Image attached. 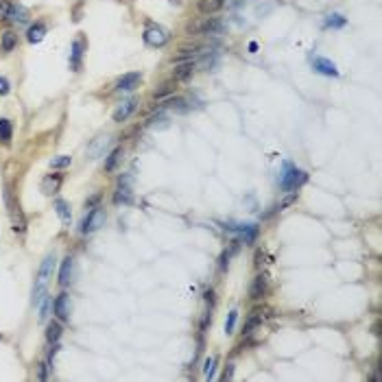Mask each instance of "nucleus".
<instances>
[{
	"instance_id": "23",
	"label": "nucleus",
	"mask_w": 382,
	"mask_h": 382,
	"mask_svg": "<svg viewBox=\"0 0 382 382\" xmlns=\"http://www.w3.org/2000/svg\"><path fill=\"white\" fill-rule=\"evenodd\" d=\"M81 55H83V42L77 39L75 46H72V68L75 70H79V66H81Z\"/></svg>"
},
{
	"instance_id": "19",
	"label": "nucleus",
	"mask_w": 382,
	"mask_h": 382,
	"mask_svg": "<svg viewBox=\"0 0 382 382\" xmlns=\"http://www.w3.org/2000/svg\"><path fill=\"white\" fill-rule=\"evenodd\" d=\"M55 212H57V216L61 219L63 223H70V219H72V214H70V206L66 203L63 199H57L55 201Z\"/></svg>"
},
{
	"instance_id": "28",
	"label": "nucleus",
	"mask_w": 382,
	"mask_h": 382,
	"mask_svg": "<svg viewBox=\"0 0 382 382\" xmlns=\"http://www.w3.org/2000/svg\"><path fill=\"white\" fill-rule=\"evenodd\" d=\"M236 319H238V312L232 310V312H229V317H227V321H225V332H227V334H232V332H234Z\"/></svg>"
},
{
	"instance_id": "30",
	"label": "nucleus",
	"mask_w": 382,
	"mask_h": 382,
	"mask_svg": "<svg viewBox=\"0 0 382 382\" xmlns=\"http://www.w3.org/2000/svg\"><path fill=\"white\" fill-rule=\"evenodd\" d=\"M343 24H345V18L343 16H337V13L326 20V26H343Z\"/></svg>"
},
{
	"instance_id": "31",
	"label": "nucleus",
	"mask_w": 382,
	"mask_h": 382,
	"mask_svg": "<svg viewBox=\"0 0 382 382\" xmlns=\"http://www.w3.org/2000/svg\"><path fill=\"white\" fill-rule=\"evenodd\" d=\"M170 92H173V83H164V85H160V90H155V96L162 98V96L170 94Z\"/></svg>"
},
{
	"instance_id": "8",
	"label": "nucleus",
	"mask_w": 382,
	"mask_h": 382,
	"mask_svg": "<svg viewBox=\"0 0 382 382\" xmlns=\"http://www.w3.org/2000/svg\"><path fill=\"white\" fill-rule=\"evenodd\" d=\"M72 280H75V260L66 258L61 262V269H59V284L66 288L68 284H72Z\"/></svg>"
},
{
	"instance_id": "22",
	"label": "nucleus",
	"mask_w": 382,
	"mask_h": 382,
	"mask_svg": "<svg viewBox=\"0 0 382 382\" xmlns=\"http://www.w3.org/2000/svg\"><path fill=\"white\" fill-rule=\"evenodd\" d=\"M120 157H122V149H114L111 153L107 155V160H105V170H114L118 166V162H120Z\"/></svg>"
},
{
	"instance_id": "24",
	"label": "nucleus",
	"mask_w": 382,
	"mask_h": 382,
	"mask_svg": "<svg viewBox=\"0 0 382 382\" xmlns=\"http://www.w3.org/2000/svg\"><path fill=\"white\" fill-rule=\"evenodd\" d=\"M13 136V129H11V122L7 120V118H0V140L9 142Z\"/></svg>"
},
{
	"instance_id": "26",
	"label": "nucleus",
	"mask_w": 382,
	"mask_h": 382,
	"mask_svg": "<svg viewBox=\"0 0 382 382\" xmlns=\"http://www.w3.org/2000/svg\"><path fill=\"white\" fill-rule=\"evenodd\" d=\"M70 162H72V157L57 155V157H52L50 160V168H66V166H70Z\"/></svg>"
},
{
	"instance_id": "17",
	"label": "nucleus",
	"mask_w": 382,
	"mask_h": 382,
	"mask_svg": "<svg viewBox=\"0 0 382 382\" xmlns=\"http://www.w3.org/2000/svg\"><path fill=\"white\" fill-rule=\"evenodd\" d=\"M267 291V280L262 278V275H258V278L253 280V284H251V291H249V295H251V299H260L262 295H265Z\"/></svg>"
},
{
	"instance_id": "11",
	"label": "nucleus",
	"mask_w": 382,
	"mask_h": 382,
	"mask_svg": "<svg viewBox=\"0 0 382 382\" xmlns=\"http://www.w3.org/2000/svg\"><path fill=\"white\" fill-rule=\"evenodd\" d=\"M9 22H18V24H24L29 20V9L22 5H9V11L5 16Z\"/></svg>"
},
{
	"instance_id": "18",
	"label": "nucleus",
	"mask_w": 382,
	"mask_h": 382,
	"mask_svg": "<svg viewBox=\"0 0 382 382\" xmlns=\"http://www.w3.org/2000/svg\"><path fill=\"white\" fill-rule=\"evenodd\" d=\"M131 201V186L127 183H118V190L114 195V203H129Z\"/></svg>"
},
{
	"instance_id": "1",
	"label": "nucleus",
	"mask_w": 382,
	"mask_h": 382,
	"mask_svg": "<svg viewBox=\"0 0 382 382\" xmlns=\"http://www.w3.org/2000/svg\"><path fill=\"white\" fill-rule=\"evenodd\" d=\"M52 273H55V256L48 253L42 265H39L37 280H35V286H33V304L35 306L46 297V286H48V282L52 280Z\"/></svg>"
},
{
	"instance_id": "9",
	"label": "nucleus",
	"mask_w": 382,
	"mask_h": 382,
	"mask_svg": "<svg viewBox=\"0 0 382 382\" xmlns=\"http://www.w3.org/2000/svg\"><path fill=\"white\" fill-rule=\"evenodd\" d=\"M61 179H63L61 175H46L42 183H39V190H42L46 197H52L59 190V186H61Z\"/></svg>"
},
{
	"instance_id": "6",
	"label": "nucleus",
	"mask_w": 382,
	"mask_h": 382,
	"mask_svg": "<svg viewBox=\"0 0 382 382\" xmlns=\"http://www.w3.org/2000/svg\"><path fill=\"white\" fill-rule=\"evenodd\" d=\"M5 201H7V208H9L11 219H13V229H16V232H24V229H26L24 216H22V212H20V208L13 203V197H11V190L9 188H7V193H5Z\"/></svg>"
},
{
	"instance_id": "29",
	"label": "nucleus",
	"mask_w": 382,
	"mask_h": 382,
	"mask_svg": "<svg viewBox=\"0 0 382 382\" xmlns=\"http://www.w3.org/2000/svg\"><path fill=\"white\" fill-rule=\"evenodd\" d=\"M214 365H216V358L210 356V358L206 360V369H203V371H206V378H208V380L214 378Z\"/></svg>"
},
{
	"instance_id": "16",
	"label": "nucleus",
	"mask_w": 382,
	"mask_h": 382,
	"mask_svg": "<svg viewBox=\"0 0 382 382\" xmlns=\"http://www.w3.org/2000/svg\"><path fill=\"white\" fill-rule=\"evenodd\" d=\"M197 68V63L193 61H186V63H181V66H177L175 72H173V77H175V81H186V79L193 77V72Z\"/></svg>"
},
{
	"instance_id": "25",
	"label": "nucleus",
	"mask_w": 382,
	"mask_h": 382,
	"mask_svg": "<svg viewBox=\"0 0 382 382\" xmlns=\"http://www.w3.org/2000/svg\"><path fill=\"white\" fill-rule=\"evenodd\" d=\"M16 42H18V35H16V33L7 31L5 35H3V48H5L7 52L13 50V46H16Z\"/></svg>"
},
{
	"instance_id": "4",
	"label": "nucleus",
	"mask_w": 382,
	"mask_h": 382,
	"mask_svg": "<svg viewBox=\"0 0 382 382\" xmlns=\"http://www.w3.org/2000/svg\"><path fill=\"white\" fill-rule=\"evenodd\" d=\"M306 179H308V177H306L304 170L286 166V173L282 175V188H284V190H295V188H299Z\"/></svg>"
},
{
	"instance_id": "12",
	"label": "nucleus",
	"mask_w": 382,
	"mask_h": 382,
	"mask_svg": "<svg viewBox=\"0 0 382 382\" xmlns=\"http://www.w3.org/2000/svg\"><path fill=\"white\" fill-rule=\"evenodd\" d=\"M136 107H138V101H136V98H129V101H124L122 105H118V109L114 111V120H116V122L127 120V118L136 111Z\"/></svg>"
},
{
	"instance_id": "10",
	"label": "nucleus",
	"mask_w": 382,
	"mask_h": 382,
	"mask_svg": "<svg viewBox=\"0 0 382 382\" xmlns=\"http://www.w3.org/2000/svg\"><path fill=\"white\" fill-rule=\"evenodd\" d=\"M312 66H314V70L321 72V75H326V77H337L339 75L337 66H334L330 59H326V57H314L312 59Z\"/></svg>"
},
{
	"instance_id": "34",
	"label": "nucleus",
	"mask_w": 382,
	"mask_h": 382,
	"mask_svg": "<svg viewBox=\"0 0 382 382\" xmlns=\"http://www.w3.org/2000/svg\"><path fill=\"white\" fill-rule=\"evenodd\" d=\"M232 376H234V365H227L225 373H223V380H232Z\"/></svg>"
},
{
	"instance_id": "3",
	"label": "nucleus",
	"mask_w": 382,
	"mask_h": 382,
	"mask_svg": "<svg viewBox=\"0 0 382 382\" xmlns=\"http://www.w3.org/2000/svg\"><path fill=\"white\" fill-rule=\"evenodd\" d=\"M105 225V210L103 208H94L90 210L88 216H85L83 225H81V232L83 234H94L96 229H101Z\"/></svg>"
},
{
	"instance_id": "21",
	"label": "nucleus",
	"mask_w": 382,
	"mask_h": 382,
	"mask_svg": "<svg viewBox=\"0 0 382 382\" xmlns=\"http://www.w3.org/2000/svg\"><path fill=\"white\" fill-rule=\"evenodd\" d=\"M44 35H46V26H44L42 22L35 24V26H31V29H29V42H31V44L42 42Z\"/></svg>"
},
{
	"instance_id": "20",
	"label": "nucleus",
	"mask_w": 382,
	"mask_h": 382,
	"mask_svg": "<svg viewBox=\"0 0 382 382\" xmlns=\"http://www.w3.org/2000/svg\"><path fill=\"white\" fill-rule=\"evenodd\" d=\"M59 337H61V326H59L57 321H50L48 328H46V341H48V343H57Z\"/></svg>"
},
{
	"instance_id": "27",
	"label": "nucleus",
	"mask_w": 382,
	"mask_h": 382,
	"mask_svg": "<svg viewBox=\"0 0 382 382\" xmlns=\"http://www.w3.org/2000/svg\"><path fill=\"white\" fill-rule=\"evenodd\" d=\"M37 306H39V321H44L46 317H48V310H50V306H52V299H42Z\"/></svg>"
},
{
	"instance_id": "5",
	"label": "nucleus",
	"mask_w": 382,
	"mask_h": 382,
	"mask_svg": "<svg viewBox=\"0 0 382 382\" xmlns=\"http://www.w3.org/2000/svg\"><path fill=\"white\" fill-rule=\"evenodd\" d=\"M144 42L149 46H164L168 42V31L164 26H157V24H151L147 31H144Z\"/></svg>"
},
{
	"instance_id": "14",
	"label": "nucleus",
	"mask_w": 382,
	"mask_h": 382,
	"mask_svg": "<svg viewBox=\"0 0 382 382\" xmlns=\"http://www.w3.org/2000/svg\"><path fill=\"white\" fill-rule=\"evenodd\" d=\"M109 140H111L109 136H98L96 140H94V142L90 144L88 153H90V157H92V160H96V157H101V155H103V151L107 149V144H109Z\"/></svg>"
},
{
	"instance_id": "33",
	"label": "nucleus",
	"mask_w": 382,
	"mask_h": 382,
	"mask_svg": "<svg viewBox=\"0 0 382 382\" xmlns=\"http://www.w3.org/2000/svg\"><path fill=\"white\" fill-rule=\"evenodd\" d=\"M9 94V81H7L5 77H0V96Z\"/></svg>"
},
{
	"instance_id": "2",
	"label": "nucleus",
	"mask_w": 382,
	"mask_h": 382,
	"mask_svg": "<svg viewBox=\"0 0 382 382\" xmlns=\"http://www.w3.org/2000/svg\"><path fill=\"white\" fill-rule=\"evenodd\" d=\"M223 31V22L219 18H203L199 22L188 24V33L193 35H216Z\"/></svg>"
},
{
	"instance_id": "13",
	"label": "nucleus",
	"mask_w": 382,
	"mask_h": 382,
	"mask_svg": "<svg viewBox=\"0 0 382 382\" xmlns=\"http://www.w3.org/2000/svg\"><path fill=\"white\" fill-rule=\"evenodd\" d=\"M142 81V77L138 75V72H129V75H124L120 81H118V90L120 92H131V90H136L138 85H140Z\"/></svg>"
},
{
	"instance_id": "15",
	"label": "nucleus",
	"mask_w": 382,
	"mask_h": 382,
	"mask_svg": "<svg viewBox=\"0 0 382 382\" xmlns=\"http://www.w3.org/2000/svg\"><path fill=\"white\" fill-rule=\"evenodd\" d=\"M227 0H199V11L203 16H214L216 11H221L225 7Z\"/></svg>"
},
{
	"instance_id": "7",
	"label": "nucleus",
	"mask_w": 382,
	"mask_h": 382,
	"mask_svg": "<svg viewBox=\"0 0 382 382\" xmlns=\"http://www.w3.org/2000/svg\"><path fill=\"white\" fill-rule=\"evenodd\" d=\"M52 310H55L59 321H68L70 319V312H72V304H70L68 295H66V293L59 295V297L55 299V304H52Z\"/></svg>"
},
{
	"instance_id": "32",
	"label": "nucleus",
	"mask_w": 382,
	"mask_h": 382,
	"mask_svg": "<svg viewBox=\"0 0 382 382\" xmlns=\"http://www.w3.org/2000/svg\"><path fill=\"white\" fill-rule=\"evenodd\" d=\"M258 324H260V317H251V319H249V321H247V326H245V334L251 332V330H253V328L258 326Z\"/></svg>"
}]
</instances>
